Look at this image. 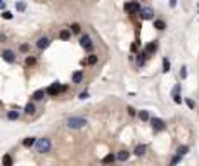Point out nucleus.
Returning <instances> with one entry per match:
<instances>
[{"label":"nucleus","instance_id":"obj_1","mask_svg":"<svg viewBox=\"0 0 199 166\" xmlns=\"http://www.w3.org/2000/svg\"><path fill=\"white\" fill-rule=\"evenodd\" d=\"M68 127H69L71 130L83 128V127H87V119L80 118V116H71V118H68Z\"/></svg>","mask_w":199,"mask_h":166},{"label":"nucleus","instance_id":"obj_2","mask_svg":"<svg viewBox=\"0 0 199 166\" xmlns=\"http://www.w3.org/2000/svg\"><path fill=\"white\" fill-rule=\"evenodd\" d=\"M50 147H52V144H50L49 139H38L35 142V151L38 154H44V152H49Z\"/></svg>","mask_w":199,"mask_h":166},{"label":"nucleus","instance_id":"obj_3","mask_svg":"<svg viewBox=\"0 0 199 166\" xmlns=\"http://www.w3.org/2000/svg\"><path fill=\"white\" fill-rule=\"evenodd\" d=\"M125 12L126 14H130V16H137L139 12H140V4H139L137 0H132V2H126V4H125Z\"/></svg>","mask_w":199,"mask_h":166},{"label":"nucleus","instance_id":"obj_4","mask_svg":"<svg viewBox=\"0 0 199 166\" xmlns=\"http://www.w3.org/2000/svg\"><path fill=\"white\" fill-rule=\"evenodd\" d=\"M0 57H2L5 62H9V64H14V62L18 61L16 52H14V50H10V48H4V50H0Z\"/></svg>","mask_w":199,"mask_h":166},{"label":"nucleus","instance_id":"obj_5","mask_svg":"<svg viewBox=\"0 0 199 166\" xmlns=\"http://www.w3.org/2000/svg\"><path fill=\"white\" fill-rule=\"evenodd\" d=\"M80 45H81V48H85V52H90V54H92V50H93V42H92V38H90L89 35H81V36H80Z\"/></svg>","mask_w":199,"mask_h":166},{"label":"nucleus","instance_id":"obj_6","mask_svg":"<svg viewBox=\"0 0 199 166\" xmlns=\"http://www.w3.org/2000/svg\"><path fill=\"white\" fill-rule=\"evenodd\" d=\"M61 92H62V87H61V83H59V81H54L50 87L45 88V93L50 95V97H59V93H61Z\"/></svg>","mask_w":199,"mask_h":166},{"label":"nucleus","instance_id":"obj_7","mask_svg":"<svg viewBox=\"0 0 199 166\" xmlns=\"http://www.w3.org/2000/svg\"><path fill=\"white\" fill-rule=\"evenodd\" d=\"M137 16L142 21H152L154 19V10H152V7H142Z\"/></svg>","mask_w":199,"mask_h":166},{"label":"nucleus","instance_id":"obj_8","mask_svg":"<svg viewBox=\"0 0 199 166\" xmlns=\"http://www.w3.org/2000/svg\"><path fill=\"white\" fill-rule=\"evenodd\" d=\"M149 121H151V127H152L154 131H161V130H164V127H166L164 121L163 119H159V118H151Z\"/></svg>","mask_w":199,"mask_h":166},{"label":"nucleus","instance_id":"obj_9","mask_svg":"<svg viewBox=\"0 0 199 166\" xmlns=\"http://www.w3.org/2000/svg\"><path fill=\"white\" fill-rule=\"evenodd\" d=\"M49 45H50L49 36H40V38L36 40V47H38V50H45V48H49Z\"/></svg>","mask_w":199,"mask_h":166},{"label":"nucleus","instance_id":"obj_10","mask_svg":"<svg viewBox=\"0 0 199 166\" xmlns=\"http://www.w3.org/2000/svg\"><path fill=\"white\" fill-rule=\"evenodd\" d=\"M97 62H99V56H95V54H90L87 59H83V61H81V64H83V66H95Z\"/></svg>","mask_w":199,"mask_h":166},{"label":"nucleus","instance_id":"obj_11","mask_svg":"<svg viewBox=\"0 0 199 166\" xmlns=\"http://www.w3.org/2000/svg\"><path fill=\"white\" fill-rule=\"evenodd\" d=\"M156 50H158V42H149V44L146 45V48H144V52L147 54V56H152V54L156 52Z\"/></svg>","mask_w":199,"mask_h":166},{"label":"nucleus","instance_id":"obj_12","mask_svg":"<svg viewBox=\"0 0 199 166\" xmlns=\"http://www.w3.org/2000/svg\"><path fill=\"white\" fill-rule=\"evenodd\" d=\"M45 95H47V93H45V90L44 88H38V90H35V92L31 93V99H33V101H44L45 99Z\"/></svg>","mask_w":199,"mask_h":166},{"label":"nucleus","instance_id":"obj_13","mask_svg":"<svg viewBox=\"0 0 199 166\" xmlns=\"http://www.w3.org/2000/svg\"><path fill=\"white\" fill-rule=\"evenodd\" d=\"M83 71L81 69H78V71H75V73L71 74V81L75 83V85H78V83H81V80H83Z\"/></svg>","mask_w":199,"mask_h":166},{"label":"nucleus","instance_id":"obj_14","mask_svg":"<svg viewBox=\"0 0 199 166\" xmlns=\"http://www.w3.org/2000/svg\"><path fill=\"white\" fill-rule=\"evenodd\" d=\"M147 54L142 50V52H137V66L139 68H142V66H146V61H147Z\"/></svg>","mask_w":199,"mask_h":166},{"label":"nucleus","instance_id":"obj_15","mask_svg":"<svg viewBox=\"0 0 199 166\" xmlns=\"http://www.w3.org/2000/svg\"><path fill=\"white\" fill-rule=\"evenodd\" d=\"M71 35H73V33H71L68 28H64V30L59 31V38H61L62 42H68V40H71Z\"/></svg>","mask_w":199,"mask_h":166},{"label":"nucleus","instance_id":"obj_16","mask_svg":"<svg viewBox=\"0 0 199 166\" xmlns=\"http://www.w3.org/2000/svg\"><path fill=\"white\" fill-rule=\"evenodd\" d=\"M128 157H130V152L123 149V151H119V152H118L116 159H118V161H121V163H125V161H128Z\"/></svg>","mask_w":199,"mask_h":166},{"label":"nucleus","instance_id":"obj_17","mask_svg":"<svg viewBox=\"0 0 199 166\" xmlns=\"http://www.w3.org/2000/svg\"><path fill=\"white\" fill-rule=\"evenodd\" d=\"M152 24H154V28L158 31H163L164 28H166V23H164L163 19H152Z\"/></svg>","mask_w":199,"mask_h":166},{"label":"nucleus","instance_id":"obj_18","mask_svg":"<svg viewBox=\"0 0 199 166\" xmlns=\"http://www.w3.org/2000/svg\"><path fill=\"white\" fill-rule=\"evenodd\" d=\"M36 107H35V102H28L26 106H24V114H28V116H31V114H35Z\"/></svg>","mask_w":199,"mask_h":166},{"label":"nucleus","instance_id":"obj_19","mask_svg":"<svg viewBox=\"0 0 199 166\" xmlns=\"http://www.w3.org/2000/svg\"><path fill=\"white\" fill-rule=\"evenodd\" d=\"M19 116H21V113L19 111H7V119H10V121H18Z\"/></svg>","mask_w":199,"mask_h":166},{"label":"nucleus","instance_id":"obj_20","mask_svg":"<svg viewBox=\"0 0 199 166\" xmlns=\"http://www.w3.org/2000/svg\"><path fill=\"white\" fill-rule=\"evenodd\" d=\"M146 151H147V145L146 144H140V145H137V147H135L133 154H135V156H144V154H146Z\"/></svg>","mask_w":199,"mask_h":166},{"label":"nucleus","instance_id":"obj_21","mask_svg":"<svg viewBox=\"0 0 199 166\" xmlns=\"http://www.w3.org/2000/svg\"><path fill=\"white\" fill-rule=\"evenodd\" d=\"M35 142H36L35 137H28V139L23 140V145H24L26 149H30V147H33V145H35Z\"/></svg>","mask_w":199,"mask_h":166},{"label":"nucleus","instance_id":"obj_22","mask_svg":"<svg viewBox=\"0 0 199 166\" xmlns=\"http://www.w3.org/2000/svg\"><path fill=\"white\" fill-rule=\"evenodd\" d=\"M114 161H116V156H114V154H107V156L102 157V163H104V164H113Z\"/></svg>","mask_w":199,"mask_h":166},{"label":"nucleus","instance_id":"obj_23","mask_svg":"<svg viewBox=\"0 0 199 166\" xmlns=\"http://www.w3.org/2000/svg\"><path fill=\"white\" fill-rule=\"evenodd\" d=\"M2 166H12V156L10 154H5L2 157Z\"/></svg>","mask_w":199,"mask_h":166},{"label":"nucleus","instance_id":"obj_24","mask_svg":"<svg viewBox=\"0 0 199 166\" xmlns=\"http://www.w3.org/2000/svg\"><path fill=\"white\" fill-rule=\"evenodd\" d=\"M69 31L73 33V35H78V33H81V26H80L78 23H73L71 28H69Z\"/></svg>","mask_w":199,"mask_h":166},{"label":"nucleus","instance_id":"obj_25","mask_svg":"<svg viewBox=\"0 0 199 166\" xmlns=\"http://www.w3.org/2000/svg\"><path fill=\"white\" fill-rule=\"evenodd\" d=\"M24 62H26V66H35L36 64V57L35 56H26Z\"/></svg>","mask_w":199,"mask_h":166},{"label":"nucleus","instance_id":"obj_26","mask_svg":"<svg viewBox=\"0 0 199 166\" xmlns=\"http://www.w3.org/2000/svg\"><path fill=\"white\" fill-rule=\"evenodd\" d=\"M170 61H168V57H163V73H170Z\"/></svg>","mask_w":199,"mask_h":166},{"label":"nucleus","instance_id":"obj_27","mask_svg":"<svg viewBox=\"0 0 199 166\" xmlns=\"http://www.w3.org/2000/svg\"><path fill=\"white\" fill-rule=\"evenodd\" d=\"M139 118H140V121H149L151 116H149L147 111H140V113H139Z\"/></svg>","mask_w":199,"mask_h":166},{"label":"nucleus","instance_id":"obj_28","mask_svg":"<svg viewBox=\"0 0 199 166\" xmlns=\"http://www.w3.org/2000/svg\"><path fill=\"white\" fill-rule=\"evenodd\" d=\"M187 152H189V145H180L177 149V154H180V156H185Z\"/></svg>","mask_w":199,"mask_h":166},{"label":"nucleus","instance_id":"obj_29","mask_svg":"<svg viewBox=\"0 0 199 166\" xmlns=\"http://www.w3.org/2000/svg\"><path fill=\"white\" fill-rule=\"evenodd\" d=\"M16 10H18V12H24V10H26V2H18V4H16Z\"/></svg>","mask_w":199,"mask_h":166},{"label":"nucleus","instance_id":"obj_30","mask_svg":"<svg viewBox=\"0 0 199 166\" xmlns=\"http://www.w3.org/2000/svg\"><path fill=\"white\" fill-rule=\"evenodd\" d=\"M19 52H21V54H28V52H30V45H28V44H21V45H19Z\"/></svg>","mask_w":199,"mask_h":166},{"label":"nucleus","instance_id":"obj_31","mask_svg":"<svg viewBox=\"0 0 199 166\" xmlns=\"http://www.w3.org/2000/svg\"><path fill=\"white\" fill-rule=\"evenodd\" d=\"M139 45H140V42H139V40H135V42L132 44V47H130L132 54H137V52H139Z\"/></svg>","mask_w":199,"mask_h":166},{"label":"nucleus","instance_id":"obj_32","mask_svg":"<svg viewBox=\"0 0 199 166\" xmlns=\"http://www.w3.org/2000/svg\"><path fill=\"white\" fill-rule=\"evenodd\" d=\"M2 18L7 19V21H10V19L14 18V14H12V12H9V10H4V12H2Z\"/></svg>","mask_w":199,"mask_h":166},{"label":"nucleus","instance_id":"obj_33","mask_svg":"<svg viewBox=\"0 0 199 166\" xmlns=\"http://www.w3.org/2000/svg\"><path fill=\"white\" fill-rule=\"evenodd\" d=\"M180 159H182V156L180 154H177V156L173 157L172 159V163H170V166H175V164H178V163H180Z\"/></svg>","mask_w":199,"mask_h":166},{"label":"nucleus","instance_id":"obj_34","mask_svg":"<svg viewBox=\"0 0 199 166\" xmlns=\"http://www.w3.org/2000/svg\"><path fill=\"white\" fill-rule=\"evenodd\" d=\"M180 78L182 80L187 78V68H185V66H182V68H180Z\"/></svg>","mask_w":199,"mask_h":166},{"label":"nucleus","instance_id":"obj_35","mask_svg":"<svg viewBox=\"0 0 199 166\" xmlns=\"http://www.w3.org/2000/svg\"><path fill=\"white\" fill-rule=\"evenodd\" d=\"M78 99H81V101H85V99H89V92H87V90H85V92H81L78 95Z\"/></svg>","mask_w":199,"mask_h":166},{"label":"nucleus","instance_id":"obj_36","mask_svg":"<svg viewBox=\"0 0 199 166\" xmlns=\"http://www.w3.org/2000/svg\"><path fill=\"white\" fill-rule=\"evenodd\" d=\"M185 104L189 106L190 109H194V106H196V104H194V101H192V99H185Z\"/></svg>","mask_w":199,"mask_h":166},{"label":"nucleus","instance_id":"obj_37","mask_svg":"<svg viewBox=\"0 0 199 166\" xmlns=\"http://www.w3.org/2000/svg\"><path fill=\"white\" fill-rule=\"evenodd\" d=\"M173 101L177 102V104H180V102H182V97H180V93H175V95H173Z\"/></svg>","mask_w":199,"mask_h":166},{"label":"nucleus","instance_id":"obj_38","mask_svg":"<svg viewBox=\"0 0 199 166\" xmlns=\"http://www.w3.org/2000/svg\"><path fill=\"white\" fill-rule=\"evenodd\" d=\"M175 93H180V85H175V88H173L172 95H175Z\"/></svg>","mask_w":199,"mask_h":166},{"label":"nucleus","instance_id":"obj_39","mask_svg":"<svg viewBox=\"0 0 199 166\" xmlns=\"http://www.w3.org/2000/svg\"><path fill=\"white\" fill-rule=\"evenodd\" d=\"M128 114H130V116H135L137 113H135V109H133V107H128Z\"/></svg>","mask_w":199,"mask_h":166},{"label":"nucleus","instance_id":"obj_40","mask_svg":"<svg viewBox=\"0 0 199 166\" xmlns=\"http://www.w3.org/2000/svg\"><path fill=\"white\" fill-rule=\"evenodd\" d=\"M2 9H5V2H4V0H0V10H2Z\"/></svg>","mask_w":199,"mask_h":166},{"label":"nucleus","instance_id":"obj_41","mask_svg":"<svg viewBox=\"0 0 199 166\" xmlns=\"http://www.w3.org/2000/svg\"><path fill=\"white\" fill-rule=\"evenodd\" d=\"M177 5V0H170V7H175Z\"/></svg>","mask_w":199,"mask_h":166},{"label":"nucleus","instance_id":"obj_42","mask_svg":"<svg viewBox=\"0 0 199 166\" xmlns=\"http://www.w3.org/2000/svg\"><path fill=\"white\" fill-rule=\"evenodd\" d=\"M5 40V35H0V42H4Z\"/></svg>","mask_w":199,"mask_h":166},{"label":"nucleus","instance_id":"obj_43","mask_svg":"<svg viewBox=\"0 0 199 166\" xmlns=\"http://www.w3.org/2000/svg\"><path fill=\"white\" fill-rule=\"evenodd\" d=\"M106 166H107V164H106Z\"/></svg>","mask_w":199,"mask_h":166}]
</instances>
